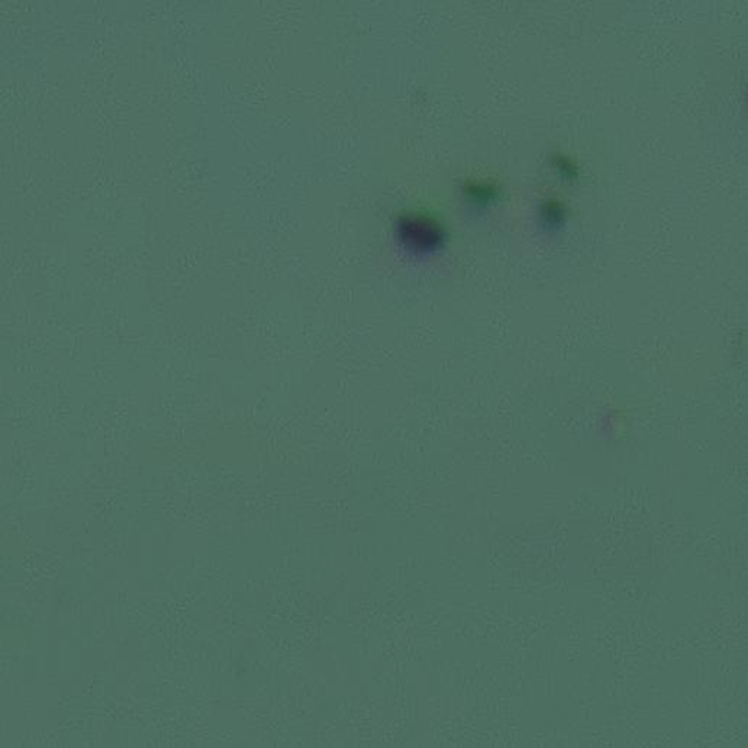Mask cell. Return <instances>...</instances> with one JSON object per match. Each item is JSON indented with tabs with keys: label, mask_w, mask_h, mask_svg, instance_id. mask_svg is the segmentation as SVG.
<instances>
[{
	"label": "cell",
	"mask_w": 748,
	"mask_h": 748,
	"mask_svg": "<svg viewBox=\"0 0 748 748\" xmlns=\"http://www.w3.org/2000/svg\"><path fill=\"white\" fill-rule=\"evenodd\" d=\"M402 244L418 253H434L445 244L444 228L428 217L406 215L398 222Z\"/></svg>",
	"instance_id": "obj_1"
},
{
	"label": "cell",
	"mask_w": 748,
	"mask_h": 748,
	"mask_svg": "<svg viewBox=\"0 0 748 748\" xmlns=\"http://www.w3.org/2000/svg\"><path fill=\"white\" fill-rule=\"evenodd\" d=\"M565 207L561 202L555 200V199H550L547 202H544L540 207V218H541V222L550 228V229H557L560 228L564 221H565Z\"/></svg>",
	"instance_id": "obj_2"
},
{
	"label": "cell",
	"mask_w": 748,
	"mask_h": 748,
	"mask_svg": "<svg viewBox=\"0 0 748 748\" xmlns=\"http://www.w3.org/2000/svg\"><path fill=\"white\" fill-rule=\"evenodd\" d=\"M462 192L466 193L467 199L477 205H487L497 199L499 190L496 186L489 183H477V182H469L462 188Z\"/></svg>",
	"instance_id": "obj_3"
},
{
	"label": "cell",
	"mask_w": 748,
	"mask_h": 748,
	"mask_svg": "<svg viewBox=\"0 0 748 748\" xmlns=\"http://www.w3.org/2000/svg\"><path fill=\"white\" fill-rule=\"evenodd\" d=\"M554 166L558 168L560 174L564 175V179H568V180H575L578 179L579 175V170L578 167L570 161L567 157H563V156H557L554 158Z\"/></svg>",
	"instance_id": "obj_4"
}]
</instances>
